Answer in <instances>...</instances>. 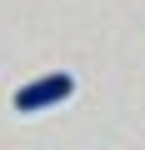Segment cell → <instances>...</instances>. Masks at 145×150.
I'll return each mask as SVG.
<instances>
[{
  "label": "cell",
  "instance_id": "cell-1",
  "mask_svg": "<svg viewBox=\"0 0 145 150\" xmlns=\"http://www.w3.org/2000/svg\"><path fill=\"white\" fill-rule=\"evenodd\" d=\"M75 95V80H70L65 70H50V75H40V80H30V85H20L15 90V110L20 115H35V110H55L60 100H70Z\"/></svg>",
  "mask_w": 145,
  "mask_h": 150
}]
</instances>
